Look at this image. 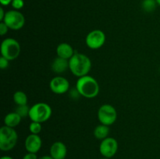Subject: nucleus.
Wrapping results in <instances>:
<instances>
[{"mask_svg": "<svg viewBox=\"0 0 160 159\" xmlns=\"http://www.w3.org/2000/svg\"><path fill=\"white\" fill-rule=\"evenodd\" d=\"M9 29V28L8 27L7 25H6L4 22L2 21L1 23H0V34H1V36H4L5 34L8 32Z\"/></svg>", "mask_w": 160, "mask_h": 159, "instance_id": "5701e85b", "label": "nucleus"}, {"mask_svg": "<svg viewBox=\"0 0 160 159\" xmlns=\"http://www.w3.org/2000/svg\"><path fill=\"white\" fill-rule=\"evenodd\" d=\"M92 68L91 59L86 55L75 52L69 60V69L74 76L81 77L88 75Z\"/></svg>", "mask_w": 160, "mask_h": 159, "instance_id": "f257e3e1", "label": "nucleus"}, {"mask_svg": "<svg viewBox=\"0 0 160 159\" xmlns=\"http://www.w3.org/2000/svg\"><path fill=\"white\" fill-rule=\"evenodd\" d=\"M117 118V110L113 106L109 104H102L98 111V118L100 123L106 126H111Z\"/></svg>", "mask_w": 160, "mask_h": 159, "instance_id": "0eeeda50", "label": "nucleus"}, {"mask_svg": "<svg viewBox=\"0 0 160 159\" xmlns=\"http://www.w3.org/2000/svg\"><path fill=\"white\" fill-rule=\"evenodd\" d=\"M155 1H156V0H155Z\"/></svg>", "mask_w": 160, "mask_h": 159, "instance_id": "7c9ffc66", "label": "nucleus"}, {"mask_svg": "<svg viewBox=\"0 0 160 159\" xmlns=\"http://www.w3.org/2000/svg\"><path fill=\"white\" fill-rule=\"evenodd\" d=\"M99 159H110V158H107V157H101V158H99Z\"/></svg>", "mask_w": 160, "mask_h": 159, "instance_id": "c756f323", "label": "nucleus"}, {"mask_svg": "<svg viewBox=\"0 0 160 159\" xmlns=\"http://www.w3.org/2000/svg\"><path fill=\"white\" fill-rule=\"evenodd\" d=\"M50 154L54 159H66L67 154V146L61 141H56L52 144L49 150Z\"/></svg>", "mask_w": 160, "mask_h": 159, "instance_id": "f8f14e48", "label": "nucleus"}, {"mask_svg": "<svg viewBox=\"0 0 160 159\" xmlns=\"http://www.w3.org/2000/svg\"><path fill=\"white\" fill-rule=\"evenodd\" d=\"M12 2V0H0V3H1L2 6H8V5L11 4Z\"/></svg>", "mask_w": 160, "mask_h": 159, "instance_id": "393cba45", "label": "nucleus"}, {"mask_svg": "<svg viewBox=\"0 0 160 159\" xmlns=\"http://www.w3.org/2000/svg\"><path fill=\"white\" fill-rule=\"evenodd\" d=\"M2 22L7 25L9 29L18 31L24 26L25 17L19 10L12 9L6 12V16Z\"/></svg>", "mask_w": 160, "mask_h": 159, "instance_id": "423d86ee", "label": "nucleus"}, {"mask_svg": "<svg viewBox=\"0 0 160 159\" xmlns=\"http://www.w3.org/2000/svg\"><path fill=\"white\" fill-rule=\"evenodd\" d=\"M22 159H38V157L37 154L28 152L24 156H23Z\"/></svg>", "mask_w": 160, "mask_h": 159, "instance_id": "b1692460", "label": "nucleus"}, {"mask_svg": "<svg viewBox=\"0 0 160 159\" xmlns=\"http://www.w3.org/2000/svg\"><path fill=\"white\" fill-rule=\"evenodd\" d=\"M50 89L52 91L56 94H62L67 93L70 88V83L62 76H57L51 80L49 84Z\"/></svg>", "mask_w": 160, "mask_h": 159, "instance_id": "9d476101", "label": "nucleus"}, {"mask_svg": "<svg viewBox=\"0 0 160 159\" xmlns=\"http://www.w3.org/2000/svg\"><path fill=\"white\" fill-rule=\"evenodd\" d=\"M76 89L80 95L86 98H94L99 93L98 83L88 75L79 77L77 81Z\"/></svg>", "mask_w": 160, "mask_h": 159, "instance_id": "f03ea898", "label": "nucleus"}, {"mask_svg": "<svg viewBox=\"0 0 160 159\" xmlns=\"http://www.w3.org/2000/svg\"><path fill=\"white\" fill-rule=\"evenodd\" d=\"M0 159H13V158H12V157H10V156L6 155V156H2Z\"/></svg>", "mask_w": 160, "mask_h": 159, "instance_id": "cd10ccee", "label": "nucleus"}, {"mask_svg": "<svg viewBox=\"0 0 160 159\" xmlns=\"http://www.w3.org/2000/svg\"><path fill=\"white\" fill-rule=\"evenodd\" d=\"M118 151V142L112 137H109L102 140L99 146L100 154L102 157L111 158Z\"/></svg>", "mask_w": 160, "mask_h": 159, "instance_id": "1a4fd4ad", "label": "nucleus"}, {"mask_svg": "<svg viewBox=\"0 0 160 159\" xmlns=\"http://www.w3.org/2000/svg\"><path fill=\"white\" fill-rule=\"evenodd\" d=\"M156 2H157V4L160 6V0H156Z\"/></svg>", "mask_w": 160, "mask_h": 159, "instance_id": "c85d7f7f", "label": "nucleus"}, {"mask_svg": "<svg viewBox=\"0 0 160 159\" xmlns=\"http://www.w3.org/2000/svg\"><path fill=\"white\" fill-rule=\"evenodd\" d=\"M30 108H31L28 107L27 104H25V105H17V107L15 109V112L17 114H19L22 118H26L27 116H29Z\"/></svg>", "mask_w": 160, "mask_h": 159, "instance_id": "6ab92c4d", "label": "nucleus"}, {"mask_svg": "<svg viewBox=\"0 0 160 159\" xmlns=\"http://www.w3.org/2000/svg\"><path fill=\"white\" fill-rule=\"evenodd\" d=\"M51 115V107L46 103L39 102L31 106L28 117L32 122L42 123L49 119Z\"/></svg>", "mask_w": 160, "mask_h": 159, "instance_id": "20e7f679", "label": "nucleus"}, {"mask_svg": "<svg viewBox=\"0 0 160 159\" xmlns=\"http://www.w3.org/2000/svg\"><path fill=\"white\" fill-rule=\"evenodd\" d=\"M22 118L19 114H17L16 112H10L7 114L4 118V123L5 126H9V127L14 128L18 126L21 122Z\"/></svg>", "mask_w": 160, "mask_h": 159, "instance_id": "2eb2a0df", "label": "nucleus"}, {"mask_svg": "<svg viewBox=\"0 0 160 159\" xmlns=\"http://www.w3.org/2000/svg\"><path fill=\"white\" fill-rule=\"evenodd\" d=\"M9 60H8L7 59H6L3 56L0 57V68L2 70H5V69L7 68L9 66Z\"/></svg>", "mask_w": 160, "mask_h": 159, "instance_id": "4be33fe9", "label": "nucleus"}, {"mask_svg": "<svg viewBox=\"0 0 160 159\" xmlns=\"http://www.w3.org/2000/svg\"><path fill=\"white\" fill-rule=\"evenodd\" d=\"M13 101L17 105H25L28 104V97L24 92L18 90L14 93Z\"/></svg>", "mask_w": 160, "mask_h": 159, "instance_id": "f3484780", "label": "nucleus"}, {"mask_svg": "<svg viewBox=\"0 0 160 159\" xmlns=\"http://www.w3.org/2000/svg\"><path fill=\"white\" fill-rule=\"evenodd\" d=\"M11 6L16 10H20L24 6V1L23 0H12Z\"/></svg>", "mask_w": 160, "mask_h": 159, "instance_id": "412c9836", "label": "nucleus"}, {"mask_svg": "<svg viewBox=\"0 0 160 159\" xmlns=\"http://www.w3.org/2000/svg\"><path fill=\"white\" fill-rule=\"evenodd\" d=\"M156 1L155 0H144L142 3V8L147 12H151L156 9Z\"/></svg>", "mask_w": 160, "mask_h": 159, "instance_id": "a211bd4d", "label": "nucleus"}, {"mask_svg": "<svg viewBox=\"0 0 160 159\" xmlns=\"http://www.w3.org/2000/svg\"><path fill=\"white\" fill-rule=\"evenodd\" d=\"M6 16V12H4V9H3L2 7L0 8V20L2 21L4 20V17Z\"/></svg>", "mask_w": 160, "mask_h": 159, "instance_id": "a878e982", "label": "nucleus"}, {"mask_svg": "<svg viewBox=\"0 0 160 159\" xmlns=\"http://www.w3.org/2000/svg\"><path fill=\"white\" fill-rule=\"evenodd\" d=\"M25 149L28 152L37 154L42 146V140L38 134L31 133L27 137L24 142Z\"/></svg>", "mask_w": 160, "mask_h": 159, "instance_id": "9b49d317", "label": "nucleus"}, {"mask_svg": "<svg viewBox=\"0 0 160 159\" xmlns=\"http://www.w3.org/2000/svg\"><path fill=\"white\" fill-rule=\"evenodd\" d=\"M56 54L58 57L70 60L72 56L75 54L73 47L67 43L59 44L56 48Z\"/></svg>", "mask_w": 160, "mask_h": 159, "instance_id": "ddd939ff", "label": "nucleus"}, {"mask_svg": "<svg viewBox=\"0 0 160 159\" xmlns=\"http://www.w3.org/2000/svg\"><path fill=\"white\" fill-rule=\"evenodd\" d=\"M18 140V134L13 128L4 126L0 129V150L9 151L13 149Z\"/></svg>", "mask_w": 160, "mask_h": 159, "instance_id": "7ed1b4c3", "label": "nucleus"}, {"mask_svg": "<svg viewBox=\"0 0 160 159\" xmlns=\"http://www.w3.org/2000/svg\"><path fill=\"white\" fill-rule=\"evenodd\" d=\"M38 159H54L51 157L50 155H44L42 157H38Z\"/></svg>", "mask_w": 160, "mask_h": 159, "instance_id": "bb28decb", "label": "nucleus"}, {"mask_svg": "<svg viewBox=\"0 0 160 159\" xmlns=\"http://www.w3.org/2000/svg\"><path fill=\"white\" fill-rule=\"evenodd\" d=\"M2 56L7 59L8 60H14L17 59L20 53V43L17 40L11 37L4 39L1 44Z\"/></svg>", "mask_w": 160, "mask_h": 159, "instance_id": "39448f33", "label": "nucleus"}, {"mask_svg": "<svg viewBox=\"0 0 160 159\" xmlns=\"http://www.w3.org/2000/svg\"><path fill=\"white\" fill-rule=\"evenodd\" d=\"M69 69V60L68 59H62V58L57 57L53 60L52 63V70L54 73H64Z\"/></svg>", "mask_w": 160, "mask_h": 159, "instance_id": "4468645a", "label": "nucleus"}, {"mask_svg": "<svg viewBox=\"0 0 160 159\" xmlns=\"http://www.w3.org/2000/svg\"><path fill=\"white\" fill-rule=\"evenodd\" d=\"M109 133V128L108 126L106 125H98V126H96V128L94 130V136L95 137V138H97L98 140H104V139L107 138L108 136Z\"/></svg>", "mask_w": 160, "mask_h": 159, "instance_id": "dca6fc26", "label": "nucleus"}, {"mask_svg": "<svg viewBox=\"0 0 160 159\" xmlns=\"http://www.w3.org/2000/svg\"><path fill=\"white\" fill-rule=\"evenodd\" d=\"M42 123H38V122H32L29 126V130L31 133L32 134H38V135L40 132L42 131Z\"/></svg>", "mask_w": 160, "mask_h": 159, "instance_id": "aec40b11", "label": "nucleus"}, {"mask_svg": "<svg viewBox=\"0 0 160 159\" xmlns=\"http://www.w3.org/2000/svg\"><path fill=\"white\" fill-rule=\"evenodd\" d=\"M106 34L101 30H94L87 35L85 42L91 49H98L106 42Z\"/></svg>", "mask_w": 160, "mask_h": 159, "instance_id": "6e6552de", "label": "nucleus"}]
</instances>
